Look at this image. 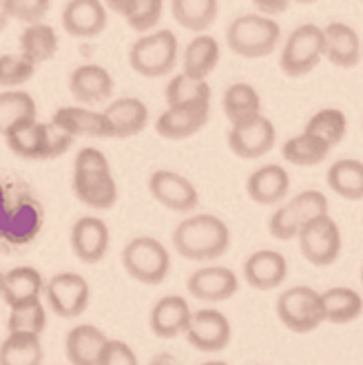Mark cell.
I'll return each mask as SVG.
<instances>
[{
	"mask_svg": "<svg viewBox=\"0 0 363 365\" xmlns=\"http://www.w3.org/2000/svg\"><path fill=\"white\" fill-rule=\"evenodd\" d=\"M186 290L188 294L200 299V302H228L230 297L237 294L240 279L226 266H204L188 277Z\"/></svg>",
	"mask_w": 363,
	"mask_h": 365,
	"instance_id": "13",
	"label": "cell"
},
{
	"mask_svg": "<svg viewBox=\"0 0 363 365\" xmlns=\"http://www.w3.org/2000/svg\"><path fill=\"white\" fill-rule=\"evenodd\" d=\"M304 133L322 140L330 148H334L348 133V118L341 109H322L306 122Z\"/></svg>",
	"mask_w": 363,
	"mask_h": 365,
	"instance_id": "35",
	"label": "cell"
},
{
	"mask_svg": "<svg viewBox=\"0 0 363 365\" xmlns=\"http://www.w3.org/2000/svg\"><path fill=\"white\" fill-rule=\"evenodd\" d=\"M9 151L23 160H45V135H42V122L29 120L16 124L3 135Z\"/></svg>",
	"mask_w": 363,
	"mask_h": 365,
	"instance_id": "32",
	"label": "cell"
},
{
	"mask_svg": "<svg viewBox=\"0 0 363 365\" xmlns=\"http://www.w3.org/2000/svg\"><path fill=\"white\" fill-rule=\"evenodd\" d=\"M36 100L27 91L0 93V135H5L16 124L36 120Z\"/></svg>",
	"mask_w": 363,
	"mask_h": 365,
	"instance_id": "36",
	"label": "cell"
},
{
	"mask_svg": "<svg viewBox=\"0 0 363 365\" xmlns=\"http://www.w3.org/2000/svg\"><path fill=\"white\" fill-rule=\"evenodd\" d=\"M111 232L100 217H80L71 226V250L82 264H98L109 250Z\"/></svg>",
	"mask_w": 363,
	"mask_h": 365,
	"instance_id": "16",
	"label": "cell"
},
{
	"mask_svg": "<svg viewBox=\"0 0 363 365\" xmlns=\"http://www.w3.org/2000/svg\"><path fill=\"white\" fill-rule=\"evenodd\" d=\"M290 190V175L280 164H264L252 170L246 180L248 197L260 206L282 204Z\"/></svg>",
	"mask_w": 363,
	"mask_h": 365,
	"instance_id": "18",
	"label": "cell"
},
{
	"mask_svg": "<svg viewBox=\"0 0 363 365\" xmlns=\"http://www.w3.org/2000/svg\"><path fill=\"white\" fill-rule=\"evenodd\" d=\"M322 312H324V324L344 326L352 324L363 314V297L354 288L346 286H334L322 292Z\"/></svg>",
	"mask_w": 363,
	"mask_h": 365,
	"instance_id": "26",
	"label": "cell"
},
{
	"mask_svg": "<svg viewBox=\"0 0 363 365\" xmlns=\"http://www.w3.org/2000/svg\"><path fill=\"white\" fill-rule=\"evenodd\" d=\"M42 290H45V282H42V274L31 268V266H18L5 272L3 279V299L9 308L18 306H27L40 299Z\"/></svg>",
	"mask_w": 363,
	"mask_h": 365,
	"instance_id": "23",
	"label": "cell"
},
{
	"mask_svg": "<svg viewBox=\"0 0 363 365\" xmlns=\"http://www.w3.org/2000/svg\"><path fill=\"white\" fill-rule=\"evenodd\" d=\"M98 365H138V356L129 343L120 339H109L100 352Z\"/></svg>",
	"mask_w": 363,
	"mask_h": 365,
	"instance_id": "44",
	"label": "cell"
},
{
	"mask_svg": "<svg viewBox=\"0 0 363 365\" xmlns=\"http://www.w3.org/2000/svg\"><path fill=\"white\" fill-rule=\"evenodd\" d=\"M282 38V27L277 20L260 14H246L235 18L226 29V42L232 53L255 60L266 58L275 51Z\"/></svg>",
	"mask_w": 363,
	"mask_h": 365,
	"instance_id": "3",
	"label": "cell"
},
{
	"mask_svg": "<svg viewBox=\"0 0 363 365\" xmlns=\"http://www.w3.org/2000/svg\"><path fill=\"white\" fill-rule=\"evenodd\" d=\"M208 115H210V102L168 106L158 118L155 131L164 140H188L206 126Z\"/></svg>",
	"mask_w": 363,
	"mask_h": 365,
	"instance_id": "14",
	"label": "cell"
},
{
	"mask_svg": "<svg viewBox=\"0 0 363 365\" xmlns=\"http://www.w3.org/2000/svg\"><path fill=\"white\" fill-rule=\"evenodd\" d=\"M297 242H299V250L306 257V262L319 268L332 266L339 259L341 248H344L341 228L330 215H324V217L304 224L297 235Z\"/></svg>",
	"mask_w": 363,
	"mask_h": 365,
	"instance_id": "8",
	"label": "cell"
},
{
	"mask_svg": "<svg viewBox=\"0 0 363 365\" xmlns=\"http://www.w3.org/2000/svg\"><path fill=\"white\" fill-rule=\"evenodd\" d=\"M14 18L11 0H0V34H3L9 25V20Z\"/></svg>",
	"mask_w": 363,
	"mask_h": 365,
	"instance_id": "47",
	"label": "cell"
},
{
	"mask_svg": "<svg viewBox=\"0 0 363 365\" xmlns=\"http://www.w3.org/2000/svg\"><path fill=\"white\" fill-rule=\"evenodd\" d=\"M148 192L160 206L173 212H190L200 206V192L195 184L168 168L153 170L148 178Z\"/></svg>",
	"mask_w": 363,
	"mask_h": 365,
	"instance_id": "11",
	"label": "cell"
},
{
	"mask_svg": "<svg viewBox=\"0 0 363 365\" xmlns=\"http://www.w3.org/2000/svg\"><path fill=\"white\" fill-rule=\"evenodd\" d=\"M222 109L230 124H237L262 113V98L248 82H235L224 91Z\"/></svg>",
	"mask_w": 363,
	"mask_h": 365,
	"instance_id": "30",
	"label": "cell"
},
{
	"mask_svg": "<svg viewBox=\"0 0 363 365\" xmlns=\"http://www.w3.org/2000/svg\"><path fill=\"white\" fill-rule=\"evenodd\" d=\"M295 3H299V5H312V3H317V0H295Z\"/></svg>",
	"mask_w": 363,
	"mask_h": 365,
	"instance_id": "50",
	"label": "cell"
},
{
	"mask_svg": "<svg viewBox=\"0 0 363 365\" xmlns=\"http://www.w3.org/2000/svg\"><path fill=\"white\" fill-rule=\"evenodd\" d=\"M53 122L65 128L73 138L87 135V138H113L109 120L102 111L84 109V106H62L56 111Z\"/></svg>",
	"mask_w": 363,
	"mask_h": 365,
	"instance_id": "24",
	"label": "cell"
},
{
	"mask_svg": "<svg viewBox=\"0 0 363 365\" xmlns=\"http://www.w3.org/2000/svg\"><path fill=\"white\" fill-rule=\"evenodd\" d=\"M190 314H193V310H190V306L184 297L166 294L155 302L151 317H148V324H151V330L155 336L175 339V336L186 332Z\"/></svg>",
	"mask_w": 363,
	"mask_h": 365,
	"instance_id": "20",
	"label": "cell"
},
{
	"mask_svg": "<svg viewBox=\"0 0 363 365\" xmlns=\"http://www.w3.org/2000/svg\"><path fill=\"white\" fill-rule=\"evenodd\" d=\"M122 266L131 279L144 286H160L170 272V255L155 237H133L122 250Z\"/></svg>",
	"mask_w": 363,
	"mask_h": 365,
	"instance_id": "5",
	"label": "cell"
},
{
	"mask_svg": "<svg viewBox=\"0 0 363 365\" xmlns=\"http://www.w3.org/2000/svg\"><path fill=\"white\" fill-rule=\"evenodd\" d=\"M288 208L292 210L299 226L324 217V215H330L328 212V197L322 190H315V188L297 192V195L288 202Z\"/></svg>",
	"mask_w": 363,
	"mask_h": 365,
	"instance_id": "38",
	"label": "cell"
},
{
	"mask_svg": "<svg viewBox=\"0 0 363 365\" xmlns=\"http://www.w3.org/2000/svg\"><path fill=\"white\" fill-rule=\"evenodd\" d=\"M106 341H109L106 334L91 324H80L71 328L65 339L67 361L71 365H98L100 352Z\"/></svg>",
	"mask_w": 363,
	"mask_h": 365,
	"instance_id": "25",
	"label": "cell"
},
{
	"mask_svg": "<svg viewBox=\"0 0 363 365\" xmlns=\"http://www.w3.org/2000/svg\"><path fill=\"white\" fill-rule=\"evenodd\" d=\"M36 64L23 53H5L0 56V87L16 89L34 78Z\"/></svg>",
	"mask_w": 363,
	"mask_h": 365,
	"instance_id": "40",
	"label": "cell"
},
{
	"mask_svg": "<svg viewBox=\"0 0 363 365\" xmlns=\"http://www.w3.org/2000/svg\"><path fill=\"white\" fill-rule=\"evenodd\" d=\"M292 0H252V5L257 7L264 16H277L284 14L290 7Z\"/></svg>",
	"mask_w": 363,
	"mask_h": 365,
	"instance_id": "46",
	"label": "cell"
},
{
	"mask_svg": "<svg viewBox=\"0 0 363 365\" xmlns=\"http://www.w3.org/2000/svg\"><path fill=\"white\" fill-rule=\"evenodd\" d=\"M277 140L275 124L266 115H255L250 120L230 124L228 148L242 160H257L272 151Z\"/></svg>",
	"mask_w": 363,
	"mask_h": 365,
	"instance_id": "10",
	"label": "cell"
},
{
	"mask_svg": "<svg viewBox=\"0 0 363 365\" xmlns=\"http://www.w3.org/2000/svg\"><path fill=\"white\" fill-rule=\"evenodd\" d=\"M162 11H164V0H133L124 18L133 31L146 34L160 23Z\"/></svg>",
	"mask_w": 363,
	"mask_h": 365,
	"instance_id": "41",
	"label": "cell"
},
{
	"mask_svg": "<svg viewBox=\"0 0 363 365\" xmlns=\"http://www.w3.org/2000/svg\"><path fill=\"white\" fill-rule=\"evenodd\" d=\"M275 312L295 334H310L324 324L322 292L310 286H292L277 297Z\"/></svg>",
	"mask_w": 363,
	"mask_h": 365,
	"instance_id": "6",
	"label": "cell"
},
{
	"mask_svg": "<svg viewBox=\"0 0 363 365\" xmlns=\"http://www.w3.org/2000/svg\"><path fill=\"white\" fill-rule=\"evenodd\" d=\"M164 96H166L168 106L204 104V102H210V87L206 80H195L184 73H178L168 80Z\"/></svg>",
	"mask_w": 363,
	"mask_h": 365,
	"instance_id": "37",
	"label": "cell"
},
{
	"mask_svg": "<svg viewBox=\"0 0 363 365\" xmlns=\"http://www.w3.org/2000/svg\"><path fill=\"white\" fill-rule=\"evenodd\" d=\"M3 279H5V272H0V292H3Z\"/></svg>",
	"mask_w": 363,
	"mask_h": 365,
	"instance_id": "51",
	"label": "cell"
},
{
	"mask_svg": "<svg viewBox=\"0 0 363 365\" xmlns=\"http://www.w3.org/2000/svg\"><path fill=\"white\" fill-rule=\"evenodd\" d=\"M200 365H228L224 361H206V363H200Z\"/></svg>",
	"mask_w": 363,
	"mask_h": 365,
	"instance_id": "49",
	"label": "cell"
},
{
	"mask_svg": "<svg viewBox=\"0 0 363 365\" xmlns=\"http://www.w3.org/2000/svg\"><path fill=\"white\" fill-rule=\"evenodd\" d=\"M324 58V29L317 25H299L286 40L280 67L290 78L310 73Z\"/></svg>",
	"mask_w": 363,
	"mask_h": 365,
	"instance_id": "7",
	"label": "cell"
},
{
	"mask_svg": "<svg viewBox=\"0 0 363 365\" xmlns=\"http://www.w3.org/2000/svg\"><path fill=\"white\" fill-rule=\"evenodd\" d=\"M20 53L29 58L36 67L42 62L51 60L58 53V36L51 25L36 23L29 25L20 36Z\"/></svg>",
	"mask_w": 363,
	"mask_h": 365,
	"instance_id": "33",
	"label": "cell"
},
{
	"mask_svg": "<svg viewBox=\"0 0 363 365\" xmlns=\"http://www.w3.org/2000/svg\"><path fill=\"white\" fill-rule=\"evenodd\" d=\"M218 0H170V14L175 23L188 31L202 34L218 20Z\"/></svg>",
	"mask_w": 363,
	"mask_h": 365,
	"instance_id": "29",
	"label": "cell"
},
{
	"mask_svg": "<svg viewBox=\"0 0 363 365\" xmlns=\"http://www.w3.org/2000/svg\"><path fill=\"white\" fill-rule=\"evenodd\" d=\"M186 341L200 352H222L230 343V321L215 308H202L190 314Z\"/></svg>",
	"mask_w": 363,
	"mask_h": 365,
	"instance_id": "12",
	"label": "cell"
},
{
	"mask_svg": "<svg viewBox=\"0 0 363 365\" xmlns=\"http://www.w3.org/2000/svg\"><path fill=\"white\" fill-rule=\"evenodd\" d=\"M361 284H363V266H361Z\"/></svg>",
	"mask_w": 363,
	"mask_h": 365,
	"instance_id": "52",
	"label": "cell"
},
{
	"mask_svg": "<svg viewBox=\"0 0 363 365\" xmlns=\"http://www.w3.org/2000/svg\"><path fill=\"white\" fill-rule=\"evenodd\" d=\"M42 135H45V160L62 158L69 151L73 140H76L71 133H67L65 128L58 126L53 120L42 122Z\"/></svg>",
	"mask_w": 363,
	"mask_h": 365,
	"instance_id": "42",
	"label": "cell"
},
{
	"mask_svg": "<svg viewBox=\"0 0 363 365\" xmlns=\"http://www.w3.org/2000/svg\"><path fill=\"white\" fill-rule=\"evenodd\" d=\"M49 7H51V0H11L14 18L27 25L40 23V20L47 16Z\"/></svg>",
	"mask_w": 363,
	"mask_h": 365,
	"instance_id": "45",
	"label": "cell"
},
{
	"mask_svg": "<svg viewBox=\"0 0 363 365\" xmlns=\"http://www.w3.org/2000/svg\"><path fill=\"white\" fill-rule=\"evenodd\" d=\"M324 58L339 69H352L361 62L359 34L346 23H330L324 27Z\"/></svg>",
	"mask_w": 363,
	"mask_h": 365,
	"instance_id": "21",
	"label": "cell"
},
{
	"mask_svg": "<svg viewBox=\"0 0 363 365\" xmlns=\"http://www.w3.org/2000/svg\"><path fill=\"white\" fill-rule=\"evenodd\" d=\"M102 3H104V7H109L111 11L124 16L126 11H129V7H131L133 0H102Z\"/></svg>",
	"mask_w": 363,
	"mask_h": 365,
	"instance_id": "48",
	"label": "cell"
},
{
	"mask_svg": "<svg viewBox=\"0 0 363 365\" xmlns=\"http://www.w3.org/2000/svg\"><path fill=\"white\" fill-rule=\"evenodd\" d=\"M180 45L170 29H160L138 38L129 49L131 69L144 78L168 76L178 64Z\"/></svg>",
	"mask_w": 363,
	"mask_h": 365,
	"instance_id": "4",
	"label": "cell"
},
{
	"mask_svg": "<svg viewBox=\"0 0 363 365\" xmlns=\"http://www.w3.org/2000/svg\"><path fill=\"white\" fill-rule=\"evenodd\" d=\"M299 230H302V226H299V222L295 220V215L288 208V204L275 208V212L270 215V220H268V232L272 235L275 240H280V242L297 240Z\"/></svg>",
	"mask_w": 363,
	"mask_h": 365,
	"instance_id": "43",
	"label": "cell"
},
{
	"mask_svg": "<svg viewBox=\"0 0 363 365\" xmlns=\"http://www.w3.org/2000/svg\"><path fill=\"white\" fill-rule=\"evenodd\" d=\"M106 23L102 0H69L62 9V27L73 38H96L106 29Z\"/></svg>",
	"mask_w": 363,
	"mask_h": 365,
	"instance_id": "17",
	"label": "cell"
},
{
	"mask_svg": "<svg viewBox=\"0 0 363 365\" xmlns=\"http://www.w3.org/2000/svg\"><path fill=\"white\" fill-rule=\"evenodd\" d=\"M69 91L82 104H100L111 98L113 78L100 64H80L69 76Z\"/></svg>",
	"mask_w": 363,
	"mask_h": 365,
	"instance_id": "19",
	"label": "cell"
},
{
	"mask_svg": "<svg viewBox=\"0 0 363 365\" xmlns=\"http://www.w3.org/2000/svg\"><path fill=\"white\" fill-rule=\"evenodd\" d=\"M328 188L334 195L348 202L363 200V162L354 158H344L330 164L326 173Z\"/></svg>",
	"mask_w": 363,
	"mask_h": 365,
	"instance_id": "28",
	"label": "cell"
},
{
	"mask_svg": "<svg viewBox=\"0 0 363 365\" xmlns=\"http://www.w3.org/2000/svg\"><path fill=\"white\" fill-rule=\"evenodd\" d=\"M9 319H7V330L9 332H31V334H40L47 326V312L45 306L38 299L34 304L27 306H18V308H9Z\"/></svg>",
	"mask_w": 363,
	"mask_h": 365,
	"instance_id": "39",
	"label": "cell"
},
{
	"mask_svg": "<svg viewBox=\"0 0 363 365\" xmlns=\"http://www.w3.org/2000/svg\"><path fill=\"white\" fill-rule=\"evenodd\" d=\"M230 230L218 215L202 212L182 220L173 230V248L188 262H213L226 255Z\"/></svg>",
	"mask_w": 363,
	"mask_h": 365,
	"instance_id": "1",
	"label": "cell"
},
{
	"mask_svg": "<svg viewBox=\"0 0 363 365\" xmlns=\"http://www.w3.org/2000/svg\"><path fill=\"white\" fill-rule=\"evenodd\" d=\"M361 3H363V0H361Z\"/></svg>",
	"mask_w": 363,
	"mask_h": 365,
	"instance_id": "53",
	"label": "cell"
},
{
	"mask_svg": "<svg viewBox=\"0 0 363 365\" xmlns=\"http://www.w3.org/2000/svg\"><path fill=\"white\" fill-rule=\"evenodd\" d=\"M102 113L109 120L113 138H133L142 133L148 124V109L138 98L113 100Z\"/></svg>",
	"mask_w": 363,
	"mask_h": 365,
	"instance_id": "22",
	"label": "cell"
},
{
	"mask_svg": "<svg viewBox=\"0 0 363 365\" xmlns=\"http://www.w3.org/2000/svg\"><path fill=\"white\" fill-rule=\"evenodd\" d=\"M288 277V262L280 250L262 248L246 257L244 279L255 290H275L280 288Z\"/></svg>",
	"mask_w": 363,
	"mask_h": 365,
	"instance_id": "15",
	"label": "cell"
},
{
	"mask_svg": "<svg viewBox=\"0 0 363 365\" xmlns=\"http://www.w3.org/2000/svg\"><path fill=\"white\" fill-rule=\"evenodd\" d=\"M330 151L332 148L326 142L317 140L308 133H299V135L286 140L282 146L284 160L290 162L292 166H317L328 158Z\"/></svg>",
	"mask_w": 363,
	"mask_h": 365,
	"instance_id": "34",
	"label": "cell"
},
{
	"mask_svg": "<svg viewBox=\"0 0 363 365\" xmlns=\"http://www.w3.org/2000/svg\"><path fill=\"white\" fill-rule=\"evenodd\" d=\"M73 192L84 204L98 210H109L118 202V184L111 166L100 148L84 146L73 162Z\"/></svg>",
	"mask_w": 363,
	"mask_h": 365,
	"instance_id": "2",
	"label": "cell"
},
{
	"mask_svg": "<svg viewBox=\"0 0 363 365\" xmlns=\"http://www.w3.org/2000/svg\"><path fill=\"white\" fill-rule=\"evenodd\" d=\"M220 62V42L213 36H198L186 45L182 58V73L195 80H206Z\"/></svg>",
	"mask_w": 363,
	"mask_h": 365,
	"instance_id": "27",
	"label": "cell"
},
{
	"mask_svg": "<svg viewBox=\"0 0 363 365\" xmlns=\"http://www.w3.org/2000/svg\"><path fill=\"white\" fill-rule=\"evenodd\" d=\"M0 365H42L40 334L9 332L0 343Z\"/></svg>",
	"mask_w": 363,
	"mask_h": 365,
	"instance_id": "31",
	"label": "cell"
},
{
	"mask_svg": "<svg viewBox=\"0 0 363 365\" xmlns=\"http://www.w3.org/2000/svg\"><path fill=\"white\" fill-rule=\"evenodd\" d=\"M47 304L60 319H76L89 308L91 288L78 272H58L45 284Z\"/></svg>",
	"mask_w": 363,
	"mask_h": 365,
	"instance_id": "9",
	"label": "cell"
}]
</instances>
